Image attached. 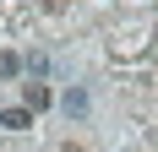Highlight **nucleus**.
Returning a JSON list of instances; mask_svg holds the SVG:
<instances>
[{
    "label": "nucleus",
    "instance_id": "f257e3e1",
    "mask_svg": "<svg viewBox=\"0 0 158 152\" xmlns=\"http://www.w3.org/2000/svg\"><path fill=\"white\" fill-rule=\"evenodd\" d=\"M55 103V92L44 87V82H22V109H27V114H38V109H49Z\"/></svg>",
    "mask_w": 158,
    "mask_h": 152
},
{
    "label": "nucleus",
    "instance_id": "7ed1b4c3",
    "mask_svg": "<svg viewBox=\"0 0 158 152\" xmlns=\"http://www.w3.org/2000/svg\"><path fill=\"white\" fill-rule=\"evenodd\" d=\"M82 109H87V98H82L77 87H71V92H65V114H82Z\"/></svg>",
    "mask_w": 158,
    "mask_h": 152
},
{
    "label": "nucleus",
    "instance_id": "20e7f679",
    "mask_svg": "<svg viewBox=\"0 0 158 152\" xmlns=\"http://www.w3.org/2000/svg\"><path fill=\"white\" fill-rule=\"evenodd\" d=\"M22 71V60H16V54H0V76H16Z\"/></svg>",
    "mask_w": 158,
    "mask_h": 152
},
{
    "label": "nucleus",
    "instance_id": "f03ea898",
    "mask_svg": "<svg viewBox=\"0 0 158 152\" xmlns=\"http://www.w3.org/2000/svg\"><path fill=\"white\" fill-rule=\"evenodd\" d=\"M0 125H6V130H27L33 114H27V109H6V114H0Z\"/></svg>",
    "mask_w": 158,
    "mask_h": 152
}]
</instances>
